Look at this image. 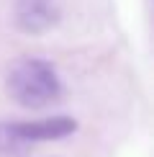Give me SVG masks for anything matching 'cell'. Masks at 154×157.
I'll return each mask as SVG.
<instances>
[{
  "instance_id": "cell-1",
  "label": "cell",
  "mask_w": 154,
  "mask_h": 157,
  "mask_svg": "<svg viewBox=\"0 0 154 157\" xmlns=\"http://www.w3.org/2000/svg\"><path fill=\"white\" fill-rule=\"evenodd\" d=\"M8 93L26 108H44L59 101L62 82L44 59H18L8 72Z\"/></svg>"
},
{
  "instance_id": "cell-2",
  "label": "cell",
  "mask_w": 154,
  "mask_h": 157,
  "mask_svg": "<svg viewBox=\"0 0 154 157\" xmlns=\"http://www.w3.org/2000/svg\"><path fill=\"white\" fill-rule=\"evenodd\" d=\"M77 124L67 116H54L44 121L31 124H10L0 126V152H23L31 142H46V139H62L72 134Z\"/></svg>"
},
{
  "instance_id": "cell-3",
  "label": "cell",
  "mask_w": 154,
  "mask_h": 157,
  "mask_svg": "<svg viewBox=\"0 0 154 157\" xmlns=\"http://www.w3.org/2000/svg\"><path fill=\"white\" fill-rule=\"evenodd\" d=\"M57 21L54 0H21L18 3V23L26 31H44Z\"/></svg>"
}]
</instances>
